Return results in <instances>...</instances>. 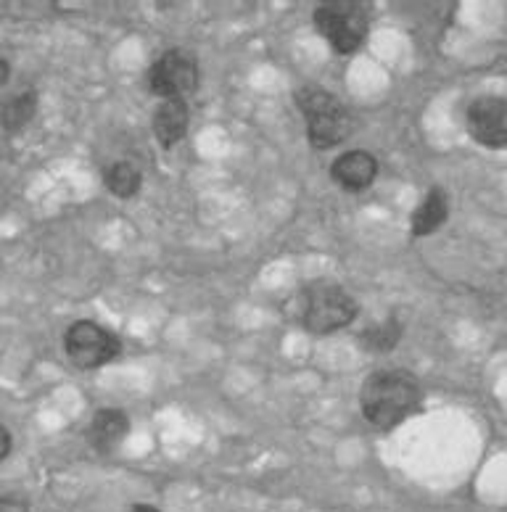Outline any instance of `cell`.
I'll use <instances>...</instances> for the list:
<instances>
[{"label":"cell","mask_w":507,"mask_h":512,"mask_svg":"<svg viewBox=\"0 0 507 512\" xmlns=\"http://www.w3.org/2000/svg\"><path fill=\"white\" fill-rule=\"evenodd\" d=\"M423 386L405 370L373 373L360 388V410L370 425L389 431L420 410Z\"/></svg>","instance_id":"obj_1"},{"label":"cell","mask_w":507,"mask_h":512,"mask_svg":"<svg viewBox=\"0 0 507 512\" xmlns=\"http://www.w3.org/2000/svg\"><path fill=\"white\" fill-rule=\"evenodd\" d=\"M288 317L315 336H328L352 325L357 317V301L349 291L333 283H312L296 291L288 301Z\"/></svg>","instance_id":"obj_2"},{"label":"cell","mask_w":507,"mask_h":512,"mask_svg":"<svg viewBox=\"0 0 507 512\" xmlns=\"http://www.w3.org/2000/svg\"><path fill=\"white\" fill-rule=\"evenodd\" d=\"M294 101L299 106L307 125V138L312 148L328 151V148L341 146L354 130L352 111L344 103L331 96L325 88L317 85H304L294 93Z\"/></svg>","instance_id":"obj_3"},{"label":"cell","mask_w":507,"mask_h":512,"mask_svg":"<svg viewBox=\"0 0 507 512\" xmlns=\"http://www.w3.org/2000/svg\"><path fill=\"white\" fill-rule=\"evenodd\" d=\"M315 30L328 40L333 51L352 56L368 37V14L352 0H328L315 8Z\"/></svg>","instance_id":"obj_4"},{"label":"cell","mask_w":507,"mask_h":512,"mask_svg":"<svg viewBox=\"0 0 507 512\" xmlns=\"http://www.w3.org/2000/svg\"><path fill=\"white\" fill-rule=\"evenodd\" d=\"M146 82L162 101H185L199 88V61L183 48H172L148 66Z\"/></svg>","instance_id":"obj_5"},{"label":"cell","mask_w":507,"mask_h":512,"mask_svg":"<svg viewBox=\"0 0 507 512\" xmlns=\"http://www.w3.org/2000/svg\"><path fill=\"white\" fill-rule=\"evenodd\" d=\"M64 352L80 370H98L119 357L122 341L98 322L77 320L64 333Z\"/></svg>","instance_id":"obj_6"},{"label":"cell","mask_w":507,"mask_h":512,"mask_svg":"<svg viewBox=\"0 0 507 512\" xmlns=\"http://www.w3.org/2000/svg\"><path fill=\"white\" fill-rule=\"evenodd\" d=\"M465 125L478 146L507 148V98H476L465 111Z\"/></svg>","instance_id":"obj_7"},{"label":"cell","mask_w":507,"mask_h":512,"mask_svg":"<svg viewBox=\"0 0 507 512\" xmlns=\"http://www.w3.org/2000/svg\"><path fill=\"white\" fill-rule=\"evenodd\" d=\"M331 177L346 193L368 191L378 177V159L370 151H346L331 164Z\"/></svg>","instance_id":"obj_8"},{"label":"cell","mask_w":507,"mask_h":512,"mask_svg":"<svg viewBox=\"0 0 507 512\" xmlns=\"http://www.w3.org/2000/svg\"><path fill=\"white\" fill-rule=\"evenodd\" d=\"M127 433H130V417L119 407H103L90 423V444L101 454H109L125 441Z\"/></svg>","instance_id":"obj_9"},{"label":"cell","mask_w":507,"mask_h":512,"mask_svg":"<svg viewBox=\"0 0 507 512\" xmlns=\"http://www.w3.org/2000/svg\"><path fill=\"white\" fill-rule=\"evenodd\" d=\"M191 125L188 101H162L154 114V135L162 148L177 146Z\"/></svg>","instance_id":"obj_10"},{"label":"cell","mask_w":507,"mask_h":512,"mask_svg":"<svg viewBox=\"0 0 507 512\" xmlns=\"http://www.w3.org/2000/svg\"><path fill=\"white\" fill-rule=\"evenodd\" d=\"M449 214V198L444 193V188H431L426 193V198L420 201L418 209L412 212L410 220V233L412 238H426V235H434L444 222H447Z\"/></svg>","instance_id":"obj_11"},{"label":"cell","mask_w":507,"mask_h":512,"mask_svg":"<svg viewBox=\"0 0 507 512\" xmlns=\"http://www.w3.org/2000/svg\"><path fill=\"white\" fill-rule=\"evenodd\" d=\"M405 336V325L399 317H383L378 322H370L368 328L362 330L357 341H360V349L370 354H389L397 349V344Z\"/></svg>","instance_id":"obj_12"},{"label":"cell","mask_w":507,"mask_h":512,"mask_svg":"<svg viewBox=\"0 0 507 512\" xmlns=\"http://www.w3.org/2000/svg\"><path fill=\"white\" fill-rule=\"evenodd\" d=\"M37 111V93L24 90L0 103V127L8 132H19L30 125Z\"/></svg>","instance_id":"obj_13"},{"label":"cell","mask_w":507,"mask_h":512,"mask_svg":"<svg viewBox=\"0 0 507 512\" xmlns=\"http://www.w3.org/2000/svg\"><path fill=\"white\" fill-rule=\"evenodd\" d=\"M103 183H106V188H109L114 196L127 201V198H133L135 193L140 191L143 175H140V169L135 167L133 161H114V164H109V169L103 172Z\"/></svg>","instance_id":"obj_14"},{"label":"cell","mask_w":507,"mask_h":512,"mask_svg":"<svg viewBox=\"0 0 507 512\" xmlns=\"http://www.w3.org/2000/svg\"><path fill=\"white\" fill-rule=\"evenodd\" d=\"M0 512H30V507L24 505L22 499L8 497V494H0Z\"/></svg>","instance_id":"obj_15"},{"label":"cell","mask_w":507,"mask_h":512,"mask_svg":"<svg viewBox=\"0 0 507 512\" xmlns=\"http://www.w3.org/2000/svg\"><path fill=\"white\" fill-rule=\"evenodd\" d=\"M8 452H11V433L6 425H0V460H6Z\"/></svg>","instance_id":"obj_16"},{"label":"cell","mask_w":507,"mask_h":512,"mask_svg":"<svg viewBox=\"0 0 507 512\" xmlns=\"http://www.w3.org/2000/svg\"><path fill=\"white\" fill-rule=\"evenodd\" d=\"M8 77H11V66H8V61L0 56V85H6Z\"/></svg>","instance_id":"obj_17"},{"label":"cell","mask_w":507,"mask_h":512,"mask_svg":"<svg viewBox=\"0 0 507 512\" xmlns=\"http://www.w3.org/2000/svg\"><path fill=\"white\" fill-rule=\"evenodd\" d=\"M130 512H159L154 505H135Z\"/></svg>","instance_id":"obj_18"}]
</instances>
